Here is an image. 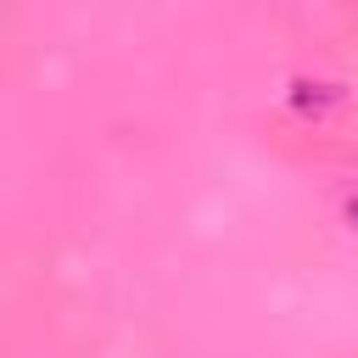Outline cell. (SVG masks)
<instances>
[{"label": "cell", "mask_w": 358, "mask_h": 358, "mask_svg": "<svg viewBox=\"0 0 358 358\" xmlns=\"http://www.w3.org/2000/svg\"><path fill=\"white\" fill-rule=\"evenodd\" d=\"M347 218H352V224H358V201H347Z\"/></svg>", "instance_id": "cell-1"}]
</instances>
